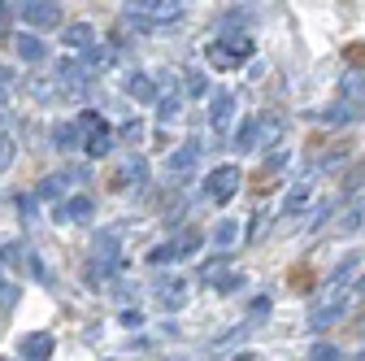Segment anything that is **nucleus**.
<instances>
[{"instance_id":"1","label":"nucleus","mask_w":365,"mask_h":361,"mask_svg":"<svg viewBox=\"0 0 365 361\" xmlns=\"http://www.w3.org/2000/svg\"><path fill=\"white\" fill-rule=\"evenodd\" d=\"M126 18L140 22V26H148V22H178L182 18V0H130Z\"/></svg>"},{"instance_id":"2","label":"nucleus","mask_w":365,"mask_h":361,"mask_svg":"<svg viewBox=\"0 0 365 361\" xmlns=\"http://www.w3.org/2000/svg\"><path fill=\"white\" fill-rule=\"evenodd\" d=\"M240 192V166H217L209 178H205V200L222 205V200H231Z\"/></svg>"},{"instance_id":"3","label":"nucleus","mask_w":365,"mask_h":361,"mask_svg":"<svg viewBox=\"0 0 365 361\" xmlns=\"http://www.w3.org/2000/svg\"><path fill=\"white\" fill-rule=\"evenodd\" d=\"M344 313H348V296H344V292H335L331 300H322V305L309 313V327H313V331H327V327L344 322Z\"/></svg>"},{"instance_id":"4","label":"nucleus","mask_w":365,"mask_h":361,"mask_svg":"<svg viewBox=\"0 0 365 361\" xmlns=\"http://www.w3.org/2000/svg\"><path fill=\"white\" fill-rule=\"evenodd\" d=\"M252 57V39L248 35H226L222 39V49H213V61L217 66H240Z\"/></svg>"},{"instance_id":"5","label":"nucleus","mask_w":365,"mask_h":361,"mask_svg":"<svg viewBox=\"0 0 365 361\" xmlns=\"http://www.w3.org/2000/svg\"><path fill=\"white\" fill-rule=\"evenodd\" d=\"M22 22L26 26H57L61 14H57L53 0H31V5H22Z\"/></svg>"},{"instance_id":"6","label":"nucleus","mask_w":365,"mask_h":361,"mask_svg":"<svg viewBox=\"0 0 365 361\" xmlns=\"http://www.w3.org/2000/svg\"><path fill=\"white\" fill-rule=\"evenodd\" d=\"M196 157H200V144H182L178 153H170L165 170H170V174H187V170L196 166Z\"/></svg>"},{"instance_id":"7","label":"nucleus","mask_w":365,"mask_h":361,"mask_svg":"<svg viewBox=\"0 0 365 361\" xmlns=\"http://www.w3.org/2000/svg\"><path fill=\"white\" fill-rule=\"evenodd\" d=\"M22 357H31V361H48V357H53V340L43 335V331L26 335V340H22Z\"/></svg>"},{"instance_id":"8","label":"nucleus","mask_w":365,"mask_h":361,"mask_svg":"<svg viewBox=\"0 0 365 361\" xmlns=\"http://www.w3.org/2000/svg\"><path fill=\"white\" fill-rule=\"evenodd\" d=\"M309 200H313V183L304 178V183H296V188L283 196V213H300V209H309Z\"/></svg>"},{"instance_id":"9","label":"nucleus","mask_w":365,"mask_h":361,"mask_svg":"<svg viewBox=\"0 0 365 361\" xmlns=\"http://www.w3.org/2000/svg\"><path fill=\"white\" fill-rule=\"evenodd\" d=\"M14 44H18V57H22V61H31V66H35V61H43V53H48V49H43V39H35L31 31H26V35H18Z\"/></svg>"},{"instance_id":"10","label":"nucleus","mask_w":365,"mask_h":361,"mask_svg":"<svg viewBox=\"0 0 365 361\" xmlns=\"http://www.w3.org/2000/svg\"><path fill=\"white\" fill-rule=\"evenodd\" d=\"M66 44H70V49H78V53H87L91 44H96V35H91L87 22H74V26H66Z\"/></svg>"},{"instance_id":"11","label":"nucleus","mask_w":365,"mask_h":361,"mask_svg":"<svg viewBox=\"0 0 365 361\" xmlns=\"http://www.w3.org/2000/svg\"><path fill=\"white\" fill-rule=\"evenodd\" d=\"M231 118H235V101L231 96H213V131H226V126H231Z\"/></svg>"},{"instance_id":"12","label":"nucleus","mask_w":365,"mask_h":361,"mask_svg":"<svg viewBox=\"0 0 365 361\" xmlns=\"http://www.w3.org/2000/svg\"><path fill=\"white\" fill-rule=\"evenodd\" d=\"M235 144H240V148H261V113H252V118L244 122V131L235 135Z\"/></svg>"},{"instance_id":"13","label":"nucleus","mask_w":365,"mask_h":361,"mask_svg":"<svg viewBox=\"0 0 365 361\" xmlns=\"http://www.w3.org/2000/svg\"><path fill=\"white\" fill-rule=\"evenodd\" d=\"M322 118L327 122H356V101H335L322 109Z\"/></svg>"},{"instance_id":"14","label":"nucleus","mask_w":365,"mask_h":361,"mask_svg":"<svg viewBox=\"0 0 365 361\" xmlns=\"http://www.w3.org/2000/svg\"><path fill=\"white\" fill-rule=\"evenodd\" d=\"M61 218H70V222H87V218H91V200H87V196H70V200L61 205Z\"/></svg>"},{"instance_id":"15","label":"nucleus","mask_w":365,"mask_h":361,"mask_svg":"<svg viewBox=\"0 0 365 361\" xmlns=\"http://www.w3.org/2000/svg\"><path fill=\"white\" fill-rule=\"evenodd\" d=\"M126 92H130L135 101H153V96H157V87L148 83V74H130V78H126Z\"/></svg>"},{"instance_id":"16","label":"nucleus","mask_w":365,"mask_h":361,"mask_svg":"<svg viewBox=\"0 0 365 361\" xmlns=\"http://www.w3.org/2000/svg\"><path fill=\"white\" fill-rule=\"evenodd\" d=\"M283 135V118H274V113H261V144H274Z\"/></svg>"},{"instance_id":"17","label":"nucleus","mask_w":365,"mask_h":361,"mask_svg":"<svg viewBox=\"0 0 365 361\" xmlns=\"http://www.w3.org/2000/svg\"><path fill=\"white\" fill-rule=\"evenodd\" d=\"M235 240H240V222H222V227L213 231V244L217 248H231Z\"/></svg>"},{"instance_id":"18","label":"nucleus","mask_w":365,"mask_h":361,"mask_svg":"<svg viewBox=\"0 0 365 361\" xmlns=\"http://www.w3.org/2000/svg\"><path fill=\"white\" fill-rule=\"evenodd\" d=\"M182 288H187V283H178V279H174V283L161 292V305H165V309H182V300H187V292H182Z\"/></svg>"},{"instance_id":"19","label":"nucleus","mask_w":365,"mask_h":361,"mask_svg":"<svg viewBox=\"0 0 365 361\" xmlns=\"http://www.w3.org/2000/svg\"><path fill=\"white\" fill-rule=\"evenodd\" d=\"M361 227H365V200H361V205H352V209L344 213V231H348V235H352V231H361Z\"/></svg>"},{"instance_id":"20","label":"nucleus","mask_w":365,"mask_h":361,"mask_svg":"<svg viewBox=\"0 0 365 361\" xmlns=\"http://www.w3.org/2000/svg\"><path fill=\"white\" fill-rule=\"evenodd\" d=\"M200 279H205V283H217V288H222V283L231 279V275H226V265H222V261H209V265L200 270Z\"/></svg>"},{"instance_id":"21","label":"nucleus","mask_w":365,"mask_h":361,"mask_svg":"<svg viewBox=\"0 0 365 361\" xmlns=\"http://www.w3.org/2000/svg\"><path fill=\"white\" fill-rule=\"evenodd\" d=\"M352 275H356V257H344V261H339V265H335V275H331V283H335V288H339V283H348V279H352Z\"/></svg>"},{"instance_id":"22","label":"nucleus","mask_w":365,"mask_h":361,"mask_svg":"<svg viewBox=\"0 0 365 361\" xmlns=\"http://www.w3.org/2000/svg\"><path fill=\"white\" fill-rule=\"evenodd\" d=\"M309 361H339V348H335V344H322V340H317V344L309 348Z\"/></svg>"},{"instance_id":"23","label":"nucleus","mask_w":365,"mask_h":361,"mask_svg":"<svg viewBox=\"0 0 365 361\" xmlns=\"http://www.w3.org/2000/svg\"><path fill=\"white\" fill-rule=\"evenodd\" d=\"M87 153H91V157H105V153H109V131H105V126L87 140Z\"/></svg>"},{"instance_id":"24","label":"nucleus","mask_w":365,"mask_h":361,"mask_svg":"<svg viewBox=\"0 0 365 361\" xmlns=\"http://www.w3.org/2000/svg\"><path fill=\"white\" fill-rule=\"evenodd\" d=\"M9 166H14V135L0 131V170H9Z\"/></svg>"},{"instance_id":"25","label":"nucleus","mask_w":365,"mask_h":361,"mask_svg":"<svg viewBox=\"0 0 365 361\" xmlns=\"http://www.w3.org/2000/svg\"><path fill=\"white\" fill-rule=\"evenodd\" d=\"M157 118H161V122H174V118H178V96H161V101H157Z\"/></svg>"},{"instance_id":"26","label":"nucleus","mask_w":365,"mask_h":361,"mask_svg":"<svg viewBox=\"0 0 365 361\" xmlns=\"http://www.w3.org/2000/svg\"><path fill=\"white\" fill-rule=\"evenodd\" d=\"M53 140H57V148H74V144H78V131H74V126H57Z\"/></svg>"},{"instance_id":"27","label":"nucleus","mask_w":365,"mask_h":361,"mask_svg":"<svg viewBox=\"0 0 365 361\" xmlns=\"http://www.w3.org/2000/svg\"><path fill=\"white\" fill-rule=\"evenodd\" d=\"M174 257H182V253H178V240H174V244H157V248H153V261H157V265H165V261H174Z\"/></svg>"},{"instance_id":"28","label":"nucleus","mask_w":365,"mask_h":361,"mask_svg":"<svg viewBox=\"0 0 365 361\" xmlns=\"http://www.w3.org/2000/svg\"><path fill=\"white\" fill-rule=\"evenodd\" d=\"M61 183H66L61 174H53V178H43V183H39V196H57V192H61Z\"/></svg>"},{"instance_id":"29","label":"nucleus","mask_w":365,"mask_h":361,"mask_svg":"<svg viewBox=\"0 0 365 361\" xmlns=\"http://www.w3.org/2000/svg\"><path fill=\"white\" fill-rule=\"evenodd\" d=\"M187 92H205V78H200V70H192V74H187Z\"/></svg>"},{"instance_id":"30","label":"nucleus","mask_w":365,"mask_h":361,"mask_svg":"<svg viewBox=\"0 0 365 361\" xmlns=\"http://www.w3.org/2000/svg\"><path fill=\"white\" fill-rule=\"evenodd\" d=\"M0 101H5V87H0Z\"/></svg>"},{"instance_id":"31","label":"nucleus","mask_w":365,"mask_h":361,"mask_svg":"<svg viewBox=\"0 0 365 361\" xmlns=\"http://www.w3.org/2000/svg\"><path fill=\"white\" fill-rule=\"evenodd\" d=\"M0 18H5V5H0Z\"/></svg>"},{"instance_id":"32","label":"nucleus","mask_w":365,"mask_h":361,"mask_svg":"<svg viewBox=\"0 0 365 361\" xmlns=\"http://www.w3.org/2000/svg\"><path fill=\"white\" fill-rule=\"evenodd\" d=\"M361 292H365V279H361Z\"/></svg>"},{"instance_id":"33","label":"nucleus","mask_w":365,"mask_h":361,"mask_svg":"<svg viewBox=\"0 0 365 361\" xmlns=\"http://www.w3.org/2000/svg\"><path fill=\"white\" fill-rule=\"evenodd\" d=\"M0 361H5V357H0Z\"/></svg>"},{"instance_id":"34","label":"nucleus","mask_w":365,"mask_h":361,"mask_svg":"<svg viewBox=\"0 0 365 361\" xmlns=\"http://www.w3.org/2000/svg\"><path fill=\"white\" fill-rule=\"evenodd\" d=\"M361 361H365V357H361Z\"/></svg>"}]
</instances>
